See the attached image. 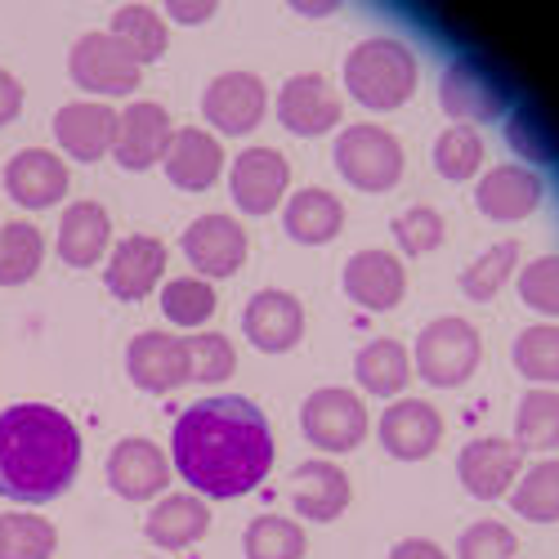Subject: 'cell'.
Segmentation results:
<instances>
[{"instance_id":"23","label":"cell","mask_w":559,"mask_h":559,"mask_svg":"<svg viewBox=\"0 0 559 559\" xmlns=\"http://www.w3.org/2000/svg\"><path fill=\"white\" fill-rule=\"evenodd\" d=\"M162 273H166V242L148 238V233H134V238L117 242L108 260V292L117 300H144L148 292H157Z\"/></svg>"},{"instance_id":"4","label":"cell","mask_w":559,"mask_h":559,"mask_svg":"<svg viewBox=\"0 0 559 559\" xmlns=\"http://www.w3.org/2000/svg\"><path fill=\"white\" fill-rule=\"evenodd\" d=\"M484 358V341L465 318H435L430 328L416 336L412 349V371H421V381L435 390H456L475 377Z\"/></svg>"},{"instance_id":"47","label":"cell","mask_w":559,"mask_h":559,"mask_svg":"<svg viewBox=\"0 0 559 559\" xmlns=\"http://www.w3.org/2000/svg\"><path fill=\"white\" fill-rule=\"evenodd\" d=\"M390 559H448V555L435 542H426V537H407V542H399L390 550Z\"/></svg>"},{"instance_id":"3","label":"cell","mask_w":559,"mask_h":559,"mask_svg":"<svg viewBox=\"0 0 559 559\" xmlns=\"http://www.w3.org/2000/svg\"><path fill=\"white\" fill-rule=\"evenodd\" d=\"M345 90L371 112H394L416 90V55L394 36L358 40L345 59Z\"/></svg>"},{"instance_id":"48","label":"cell","mask_w":559,"mask_h":559,"mask_svg":"<svg viewBox=\"0 0 559 559\" xmlns=\"http://www.w3.org/2000/svg\"><path fill=\"white\" fill-rule=\"evenodd\" d=\"M0 542H5V515H0Z\"/></svg>"},{"instance_id":"45","label":"cell","mask_w":559,"mask_h":559,"mask_svg":"<svg viewBox=\"0 0 559 559\" xmlns=\"http://www.w3.org/2000/svg\"><path fill=\"white\" fill-rule=\"evenodd\" d=\"M19 112H23V85L14 72L0 68V126H10Z\"/></svg>"},{"instance_id":"15","label":"cell","mask_w":559,"mask_h":559,"mask_svg":"<svg viewBox=\"0 0 559 559\" xmlns=\"http://www.w3.org/2000/svg\"><path fill=\"white\" fill-rule=\"evenodd\" d=\"M175 139L170 112L162 104H130L126 112H117V139H112V157L126 170H148L166 157Z\"/></svg>"},{"instance_id":"42","label":"cell","mask_w":559,"mask_h":559,"mask_svg":"<svg viewBox=\"0 0 559 559\" xmlns=\"http://www.w3.org/2000/svg\"><path fill=\"white\" fill-rule=\"evenodd\" d=\"M394 238L407 255H430L443 242V215L435 206H407L394 219Z\"/></svg>"},{"instance_id":"29","label":"cell","mask_w":559,"mask_h":559,"mask_svg":"<svg viewBox=\"0 0 559 559\" xmlns=\"http://www.w3.org/2000/svg\"><path fill=\"white\" fill-rule=\"evenodd\" d=\"M354 377L367 394H377V399H394L407 390L412 381V354L399 345V341H367L354 358Z\"/></svg>"},{"instance_id":"5","label":"cell","mask_w":559,"mask_h":559,"mask_svg":"<svg viewBox=\"0 0 559 559\" xmlns=\"http://www.w3.org/2000/svg\"><path fill=\"white\" fill-rule=\"evenodd\" d=\"M336 170L362 193H385L403 179V144L385 126H349L336 139Z\"/></svg>"},{"instance_id":"7","label":"cell","mask_w":559,"mask_h":559,"mask_svg":"<svg viewBox=\"0 0 559 559\" xmlns=\"http://www.w3.org/2000/svg\"><path fill=\"white\" fill-rule=\"evenodd\" d=\"M68 72L81 90H90V95H104V99H117V95H134L139 76H144V68H139L121 45L112 40V32H85L72 55H68Z\"/></svg>"},{"instance_id":"30","label":"cell","mask_w":559,"mask_h":559,"mask_svg":"<svg viewBox=\"0 0 559 559\" xmlns=\"http://www.w3.org/2000/svg\"><path fill=\"white\" fill-rule=\"evenodd\" d=\"M112 40L121 45V50L144 68L153 59L166 55V45H170V32H166V19L148 5H126L112 14Z\"/></svg>"},{"instance_id":"27","label":"cell","mask_w":559,"mask_h":559,"mask_svg":"<svg viewBox=\"0 0 559 559\" xmlns=\"http://www.w3.org/2000/svg\"><path fill=\"white\" fill-rule=\"evenodd\" d=\"M283 228L300 247H322L345 228V206L328 189H300V193H292V202L283 211Z\"/></svg>"},{"instance_id":"17","label":"cell","mask_w":559,"mask_h":559,"mask_svg":"<svg viewBox=\"0 0 559 559\" xmlns=\"http://www.w3.org/2000/svg\"><path fill=\"white\" fill-rule=\"evenodd\" d=\"M5 193L23 211H50L68 198V162L50 148H23L5 166Z\"/></svg>"},{"instance_id":"33","label":"cell","mask_w":559,"mask_h":559,"mask_svg":"<svg viewBox=\"0 0 559 559\" xmlns=\"http://www.w3.org/2000/svg\"><path fill=\"white\" fill-rule=\"evenodd\" d=\"M515 443L524 452H546L559 448V394L555 390H533L524 394L515 412Z\"/></svg>"},{"instance_id":"46","label":"cell","mask_w":559,"mask_h":559,"mask_svg":"<svg viewBox=\"0 0 559 559\" xmlns=\"http://www.w3.org/2000/svg\"><path fill=\"white\" fill-rule=\"evenodd\" d=\"M166 14H170L175 23H206V19L215 14V0H170Z\"/></svg>"},{"instance_id":"25","label":"cell","mask_w":559,"mask_h":559,"mask_svg":"<svg viewBox=\"0 0 559 559\" xmlns=\"http://www.w3.org/2000/svg\"><path fill=\"white\" fill-rule=\"evenodd\" d=\"M475 202L488 219H524L542 202V179L533 166H492L479 179Z\"/></svg>"},{"instance_id":"8","label":"cell","mask_w":559,"mask_h":559,"mask_svg":"<svg viewBox=\"0 0 559 559\" xmlns=\"http://www.w3.org/2000/svg\"><path fill=\"white\" fill-rule=\"evenodd\" d=\"M367 407L349 390H318L300 407V430L322 452H354L367 439Z\"/></svg>"},{"instance_id":"32","label":"cell","mask_w":559,"mask_h":559,"mask_svg":"<svg viewBox=\"0 0 559 559\" xmlns=\"http://www.w3.org/2000/svg\"><path fill=\"white\" fill-rule=\"evenodd\" d=\"M510 506L533 524H555L559 520V461H537L533 471L520 475Z\"/></svg>"},{"instance_id":"34","label":"cell","mask_w":559,"mask_h":559,"mask_svg":"<svg viewBox=\"0 0 559 559\" xmlns=\"http://www.w3.org/2000/svg\"><path fill=\"white\" fill-rule=\"evenodd\" d=\"M215 287L206 283V277H175V283L162 287V313L175 322V328H206V322L215 318Z\"/></svg>"},{"instance_id":"44","label":"cell","mask_w":559,"mask_h":559,"mask_svg":"<svg viewBox=\"0 0 559 559\" xmlns=\"http://www.w3.org/2000/svg\"><path fill=\"white\" fill-rule=\"evenodd\" d=\"M515 533L497 520H479L461 533L456 542V559H515Z\"/></svg>"},{"instance_id":"12","label":"cell","mask_w":559,"mask_h":559,"mask_svg":"<svg viewBox=\"0 0 559 559\" xmlns=\"http://www.w3.org/2000/svg\"><path fill=\"white\" fill-rule=\"evenodd\" d=\"M287 183H292V166L277 148H247L238 153L228 170V189H233V202L247 215H269L283 206L287 198Z\"/></svg>"},{"instance_id":"37","label":"cell","mask_w":559,"mask_h":559,"mask_svg":"<svg viewBox=\"0 0 559 559\" xmlns=\"http://www.w3.org/2000/svg\"><path fill=\"white\" fill-rule=\"evenodd\" d=\"M506 134H510V148H515L524 162H533V166H555L559 162V134L550 130V121L537 108L510 112Z\"/></svg>"},{"instance_id":"36","label":"cell","mask_w":559,"mask_h":559,"mask_svg":"<svg viewBox=\"0 0 559 559\" xmlns=\"http://www.w3.org/2000/svg\"><path fill=\"white\" fill-rule=\"evenodd\" d=\"M242 550L247 559H305V528L283 515H260L251 520Z\"/></svg>"},{"instance_id":"39","label":"cell","mask_w":559,"mask_h":559,"mask_svg":"<svg viewBox=\"0 0 559 559\" xmlns=\"http://www.w3.org/2000/svg\"><path fill=\"white\" fill-rule=\"evenodd\" d=\"M515 367L537 385H559V328H528L515 341Z\"/></svg>"},{"instance_id":"35","label":"cell","mask_w":559,"mask_h":559,"mask_svg":"<svg viewBox=\"0 0 559 559\" xmlns=\"http://www.w3.org/2000/svg\"><path fill=\"white\" fill-rule=\"evenodd\" d=\"M55 550H59V528L50 520L32 515V510H10L0 559H50Z\"/></svg>"},{"instance_id":"10","label":"cell","mask_w":559,"mask_h":559,"mask_svg":"<svg viewBox=\"0 0 559 559\" xmlns=\"http://www.w3.org/2000/svg\"><path fill=\"white\" fill-rule=\"evenodd\" d=\"M269 112V90L255 72H219L206 95H202V117L219 134H251Z\"/></svg>"},{"instance_id":"13","label":"cell","mask_w":559,"mask_h":559,"mask_svg":"<svg viewBox=\"0 0 559 559\" xmlns=\"http://www.w3.org/2000/svg\"><path fill=\"white\" fill-rule=\"evenodd\" d=\"M183 255L198 277H233L247 264V228L233 215H202L183 228Z\"/></svg>"},{"instance_id":"2","label":"cell","mask_w":559,"mask_h":559,"mask_svg":"<svg viewBox=\"0 0 559 559\" xmlns=\"http://www.w3.org/2000/svg\"><path fill=\"white\" fill-rule=\"evenodd\" d=\"M81 471V430L50 403H14L0 412V497L55 501Z\"/></svg>"},{"instance_id":"18","label":"cell","mask_w":559,"mask_h":559,"mask_svg":"<svg viewBox=\"0 0 559 559\" xmlns=\"http://www.w3.org/2000/svg\"><path fill=\"white\" fill-rule=\"evenodd\" d=\"M242 332L264 354H287L305 336V305L292 292H260L242 309Z\"/></svg>"},{"instance_id":"31","label":"cell","mask_w":559,"mask_h":559,"mask_svg":"<svg viewBox=\"0 0 559 559\" xmlns=\"http://www.w3.org/2000/svg\"><path fill=\"white\" fill-rule=\"evenodd\" d=\"M45 264V238L27 219L0 224V287H23Z\"/></svg>"},{"instance_id":"16","label":"cell","mask_w":559,"mask_h":559,"mask_svg":"<svg viewBox=\"0 0 559 559\" xmlns=\"http://www.w3.org/2000/svg\"><path fill=\"white\" fill-rule=\"evenodd\" d=\"M341 95L318 72H300L277 90V121L300 139L328 134L332 126H341Z\"/></svg>"},{"instance_id":"9","label":"cell","mask_w":559,"mask_h":559,"mask_svg":"<svg viewBox=\"0 0 559 559\" xmlns=\"http://www.w3.org/2000/svg\"><path fill=\"white\" fill-rule=\"evenodd\" d=\"M126 371L139 390L148 394H170L193 381V358L189 341L175 332H139L126 349Z\"/></svg>"},{"instance_id":"43","label":"cell","mask_w":559,"mask_h":559,"mask_svg":"<svg viewBox=\"0 0 559 559\" xmlns=\"http://www.w3.org/2000/svg\"><path fill=\"white\" fill-rule=\"evenodd\" d=\"M520 300L537 313L559 318V255H542L520 273Z\"/></svg>"},{"instance_id":"24","label":"cell","mask_w":559,"mask_h":559,"mask_svg":"<svg viewBox=\"0 0 559 559\" xmlns=\"http://www.w3.org/2000/svg\"><path fill=\"white\" fill-rule=\"evenodd\" d=\"M108 238H112V215L99 202H72L59 219L55 251L68 269H90V264L104 260Z\"/></svg>"},{"instance_id":"11","label":"cell","mask_w":559,"mask_h":559,"mask_svg":"<svg viewBox=\"0 0 559 559\" xmlns=\"http://www.w3.org/2000/svg\"><path fill=\"white\" fill-rule=\"evenodd\" d=\"M456 475L465 484V492L479 501H497L524 475V448L515 439H475L465 443L456 456Z\"/></svg>"},{"instance_id":"21","label":"cell","mask_w":559,"mask_h":559,"mask_svg":"<svg viewBox=\"0 0 559 559\" xmlns=\"http://www.w3.org/2000/svg\"><path fill=\"white\" fill-rule=\"evenodd\" d=\"M162 166H166V179L175 183V189H183V193H206L211 183L224 175V144H219L211 130L183 126V130H175Z\"/></svg>"},{"instance_id":"1","label":"cell","mask_w":559,"mask_h":559,"mask_svg":"<svg viewBox=\"0 0 559 559\" xmlns=\"http://www.w3.org/2000/svg\"><path fill=\"white\" fill-rule=\"evenodd\" d=\"M170 465L202 497H242L273 471V435L251 399H202L175 421Z\"/></svg>"},{"instance_id":"22","label":"cell","mask_w":559,"mask_h":559,"mask_svg":"<svg viewBox=\"0 0 559 559\" xmlns=\"http://www.w3.org/2000/svg\"><path fill=\"white\" fill-rule=\"evenodd\" d=\"M55 139L59 148L72 162H99L112 153V139H117V112L99 99H81L55 112Z\"/></svg>"},{"instance_id":"40","label":"cell","mask_w":559,"mask_h":559,"mask_svg":"<svg viewBox=\"0 0 559 559\" xmlns=\"http://www.w3.org/2000/svg\"><path fill=\"white\" fill-rule=\"evenodd\" d=\"M515 264H520V242H501L461 273V292L471 300H492L506 287V277L515 273Z\"/></svg>"},{"instance_id":"14","label":"cell","mask_w":559,"mask_h":559,"mask_svg":"<svg viewBox=\"0 0 559 559\" xmlns=\"http://www.w3.org/2000/svg\"><path fill=\"white\" fill-rule=\"evenodd\" d=\"M170 475H175V465H170V456L153 439H121L112 448V456H108V484L126 501H153V497H162Z\"/></svg>"},{"instance_id":"38","label":"cell","mask_w":559,"mask_h":559,"mask_svg":"<svg viewBox=\"0 0 559 559\" xmlns=\"http://www.w3.org/2000/svg\"><path fill=\"white\" fill-rule=\"evenodd\" d=\"M435 166L443 179L452 183H465V179H475L479 166H484V139L471 130V126H448L439 134V144H435Z\"/></svg>"},{"instance_id":"41","label":"cell","mask_w":559,"mask_h":559,"mask_svg":"<svg viewBox=\"0 0 559 559\" xmlns=\"http://www.w3.org/2000/svg\"><path fill=\"white\" fill-rule=\"evenodd\" d=\"M189 341V358H193V381L202 385H219L238 371V354H233L228 336L219 332H198V336H183Z\"/></svg>"},{"instance_id":"26","label":"cell","mask_w":559,"mask_h":559,"mask_svg":"<svg viewBox=\"0 0 559 559\" xmlns=\"http://www.w3.org/2000/svg\"><path fill=\"white\" fill-rule=\"evenodd\" d=\"M292 506L300 510L305 520H341L345 506H349V479L341 465L332 461H305L300 471L292 475Z\"/></svg>"},{"instance_id":"6","label":"cell","mask_w":559,"mask_h":559,"mask_svg":"<svg viewBox=\"0 0 559 559\" xmlns=\"http://www.w3.org/2000/svg\"><path fill=\"white\" fill-rule=\"evenodd\" d=\"M439 104L456 126L501 121V112H510V85L484 59H456L439 81Z\"/></svg>"},{"instance_id":"19","label":"cell","mask_w":559,"mask_h":559,"mask_svg":"<svg viewBox=\"0 0 559 559\" xmlns=\"http://www.w3.org/2000/svg\"><path fill=\"white\" fill-rule=\"evenodd\" d=\"M341 283H345V296L371 313H385L403 300L407 292V269L399 255L390 251H358L345 260V273H341Z\"/></svg>"},{"instance_id":"28","label":"cell","mask_w":559,"mask_h":559,"mask_svg":"<svg viewBox=\"0 0 559 559\" xmlns=\"http://www.w3.org/2000/svg\"><path fill=\"white\" fill-rule=\"evenodd\" d=\"M206 528H211V510H206V501H202V497H183V492L162 497V501L153 506L148 524H144L148 542L162 546V550H183V546H193V542L206 537Z\"/></svg>"},{"instance_id":"20","label":"cell","mask_w":559,"mask_h":559,"mask_svg":"<svg viewBox=\"0 0 559 559\" xmlns=\"http://www.w3.org/2000/svg\"><path fill=\"white\" fill-rule=\"evenodd\" d=\"M377 435H381V443H385L390 456H399V461H421V456H430V452L439 448V439H443V416H439L426 399H399V403L385 407Z\"/></svg>"}]
</instances>
